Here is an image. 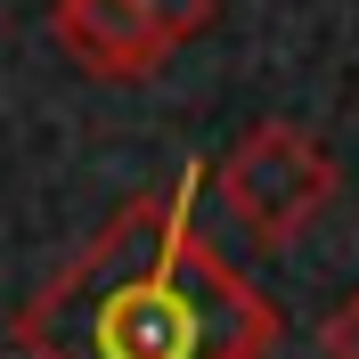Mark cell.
Returning <instances> with one entry per match:
<instances>
[{
    "label": "cell",
    "mask_w": 359,
    "mask_h": 359,
    "mask_svg": "<svg viewBox=\"0 0 359 359\" xmlns=\"http://www.w3.org/2000/svg\"><path fill=\"white\" fill-rule=\"evenodd\" d=\"M212 180H221V204L245 221V237L269 245V253H286L343 188L335 156H327L302 123H253V131L212 163Z\"/></svg>",
    "instance_id": "obj_2"
},
{
    "label": "cell",
    "mask_w": 359,
    "mask_h": 359,
    "mask_svg": "<svg viewBox=\"0 0 359 359\" xmlns=\"http://www.w3.org/2000/svg\"><path fill=\"white\" fill-rule=\"evenodd\" d=\"M318 359H359V294H343L335 311L318 318Z\"/></svg>",
    "instance_id": "obj_5"
},
{
    "label": "cell",
    "mask_w": 359,
    "mask_h": 359,
    "mask_svg": "<svg viewBox=\"0 0 359 359\" xmlns=\"http://www.w3.org/2000/svg\"><path fill=\"white\" fill-rule=\"evenodd\" d=\"M204 163L147 188L25 294L8 343L25 359H269L278 311L245 269L196 229Z\"/></svg>",
    "instance_id": "obj_1"
},
{
    "label": "cell",
    "mask_w": 359,
    "mask_h": 359,
    "mask_svg": "<svg viewBox=\"0 0 359 359\" xmlns=\"http://www.w3.org/2000/svg\"><path fill=\"white\" fill-rule=\"evenodd\" d=\"M139 17H147V33H156L163 49H188L204 33V25L221 17V0H131Z\"/></svg>",
    "instance_id": "obj_4"
},
{
    "label": "cell",
    "mask_w": 359,
    "mask_h": 359,
    "mask_svg": "<svg viewBox=\"0 0 359 359\" xmlns=\"http://www.w3.org/2000/svg\"><path fill=\"white\" fill-rule=\"evenodd\" d=\"M49 33H57V49H66L82 74H98V82H139V74H156L163 57H172L131 0H57V8H49Z\"/></svg>",
    "instance_id": "obj_3"
}]
</instances>
